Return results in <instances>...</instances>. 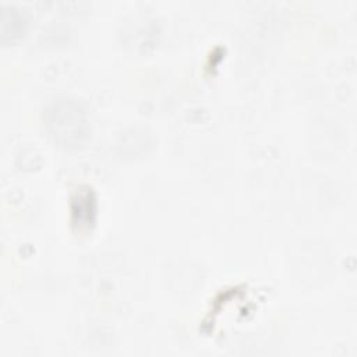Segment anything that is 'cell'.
<instances>
[{
  "label": "cell",
  "mask_w": 357,
  "mask_h": 357,
  "mask_svg": "<svg viewBox=\"0 0 357 357\" xmlns=\"http://www.w3.org/2000/svg\"><path fill=\"white\" fill-rule=\"evenodd\" d=\"M43 120L49 135L64 148L82 145L91 132L88 114L82 105L74 99L61 98L52 102L43 114Z\"/></svg>",
  "instance_id": "1"
},
{
  "label": "cell",
  "mask_w": 357,
  "mask_h": 357,
  "mask_svg": "<svg viewBox=\"0 0 357 357\" xmlns=\"http://www.w3.org/2000/svg\"><path fill=\"white\" fill-rule=\"evenodd\" d=\"M71 212L73 216L75 218V222L81 225L84 222L85 225L91 223V215L95 213V199H89V192H81L77 194V197L73 199L71 204Z\"/></svg>",
  "instance_id": "2"
}]
</instances>
